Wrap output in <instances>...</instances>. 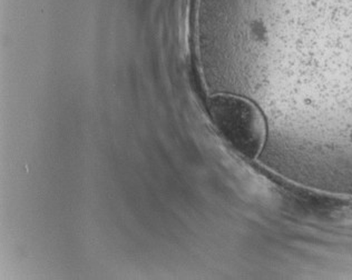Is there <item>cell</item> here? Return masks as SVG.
Segmentation results:
<instances>
[{
	"mask_svg": "<svg viewBox=\"0 0 352 280\" xmlns=\"http://www.w3.org/2000/svg\"><path fill=\"white\" fill-rule=\"evenodd\" d=\"M208 111L221 135L242 155L253 158L261 150L267 127L261 111L243 97L221 93L213 97Z\"/></svg>",
	"mask_w": 352,
	"mask_h": 280,
	"instance_id": "cell-1",
	"label": "cell"
}]
</instances>
